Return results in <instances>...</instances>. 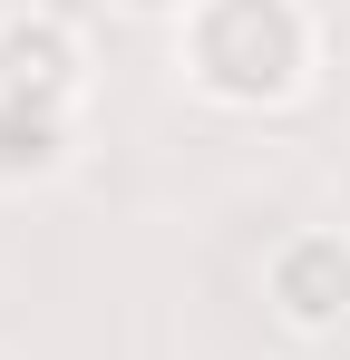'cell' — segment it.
Listing matches in <instances>:
<instances>
[{"instance_id": "obj_2", "label": "cell", "mask_w": 350, "mask_h": 360, "mask_svg": "<svg viewBox=\"0 0 350 360\" xmlns=\"http://www.w3.org/2000/svg\"><path fill=\"white\" fill-rule=\"evenodd\" d=\"M78 88H88V49H78V30L49 20V10H30V20H0V98H20V108H78Z\"/></svg>"}, {"instance_id": "obj_4", "label": "cell", "mask_w": 350, "mask_h": 360, "mask_svg": "<svg viewBox=\"0 0 350 360\" xmlns=\"http://www.w3.org/2000/svg\"><path fill=\"white\" fill-rule=\"evenodd\" d=\"M58 166H68V117H58V108H20V98H0V185L58 176Z\"/></svg>"}, {"instance_id": "obj_3", "label": "cell", "mask_w": 350, "mask_h": 360, "mask_svg": "<svg viewBox=\"0 0 350 360\" xmlns=\"http://www.w3.org/2000/svg\"><path fill=\"white\" fill-rule=\"evenodd\" d=\"M263 292L292 331H341L350 321V234H292L263 263Z\"/></svg>"}, {"instance_id": "obj_5", "label": "cell", "mask_w": 350, "mask_h": 360, "mask_svg": "<svg viewBox=\"0 0 350 360\" xmlns=\"http://www.w3.org/2000/svg\"><path fill=\"white\" fill-rule=\"evenodd\" d=\"M117 10H127V20H185L195 0H117Z\"/></svg>"}, {"instance_id": "obj_1", "label": "cell", "mask_w": 350, "mask_h": 360, "mask_svg": "<svg viewBox=\"0 0 350 360\" xmlns=\"http://www.w3.org/2000/svg\"><path fill=\"white\" fill-rule=\"evenodd\" d=\"M311 68L302 0H195L185 10V78L214 108H273Z\"/></svg>"}]
</instances>
